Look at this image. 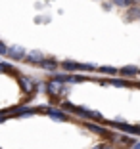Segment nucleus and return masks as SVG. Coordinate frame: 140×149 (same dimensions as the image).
I'll use <instances>...</instances> for the list:
<instances>
[{
  "label": "nucleus",
  "mask_w": 140,
  "mask_h": 149,
  "mask_svg": "<svg viewBox=\"0 0 140 149\" xmlns=\"http://www.w3.org/2000/svg\"><path fill=\"white\" fill-rule=\"evenodd\" d=\"M46 90H48V94H50V96H58V94H60L61 90H63V84H61L60 80H56V79H54V80H50V82L46 84Z\"/></svg>",
  "instance_id": "f257e3e1"
},
{
  "label": "nucleus",
  "mask_w": 140,
  "mask_h": 149,
  "mask_svg": "<svg viewBox=\"0 0 140 149\" xmlns=\"http://www.w3.org/2000/svg\"><path fill=\"white\" fill-rule=\"evenodd\" d=\"M10 57H13V59H21V57H25V52H23V48H19V46H13V48H10L8 52Z\"/></svg>",
  "instance_id": "f03ea898"
},
{
  "label": "nucleus",
  "mask_w": 140,
  "mask_h": 149,
  "mask_svg": "<svg viewBox=\"0 0 140 149\" xmlns=\"http://www.w3.org/2000/svg\"><path fill=\"white\" fill-rule=\"evenodd\" d=\"M19 84H21V88H23V90H25L27 94H29V92H33V90H35V82H33V80H31V79H27V77H23V79H19Z\"/></svg>",
  "instance_id": "7ed1b4c3"
},
{
  "label": "nucleus",
  "mask_w": 140,
  "mask_h": 149,
  "mask_svg": "<svg viewBox=\"0 0 140 149\" xmlns=\"http://www.w3.org/2000/svg\"><path fill=\"white\" fill-rule=\"evenodd\" d=\"M61 67L65 71H81V63H75V61H63Z\"/></svg>",
  "instance_id": "20e7f679"
},
{
  "label": "nucleus",
  "mask_w": 140,
  "mask_h": 149,
  "mask_svg": "<svg viewBox=\"0 0 140 149\" xmlns=\"http://www.w3.org/2000/svg\"><path fill=\"white\" fill-rule=\"evenodd\" d=\"M27 59L33 63H42V54L40 52H31L29 56H27Z\"/></svg>",
  "instance_id": "39448f33"
},
{
  "label": "nucleus",
  "mask_w": 140,
  "mask_h": 149,
  "mask_svg": "<svg viewBox=\"0 0 140 149\" xmlns=\"http://www.w3.org/2000/svg\"><path fill=\"white\" fill-rule=\"evenodd\" d=\"M48 113H50V117H54L56 120H65V115H63V113H60L58 109H50Z\"/></svg>",
  "instance_id": "423d86ee"
},
{
  "label": "nucleus",
  "mask_w": 140,
  "mask_h": 149,
  "mask_svg": "<svg viewBox=\"0 0 140 149\" xmlns=\"http://www.w3.org/2000/svg\"><path fill=\"white\" fill-rule=\"evenodd\" d=\"M40 65H42L44 69H54V67H56V59H42Z\"/></svg>",
  "instance_id": "0eeeda50"
},
{
  "label": "nucleus",
  "mask_w": 140,
  "mask_h": 149,
  "mask_svg": "<svg viewBox=\"0 0 140 149\" xmlns=\"http://www.w3.org/2000/svg\"><path fill=\"white\" fill-rule=\"evenodd\" d=\"M88 126H90V130H94V132H98V134H102V136H106V134H108V132L104 130V128H100V126H96V124H88Z\"/></svg>",
  "instance_id": "6e6552de"
},
{
  "label": "nucleus",
  "mask_w": 140,
  "mask_h": 149,
  "mask_svg": "<svg viewBox=\"0 0 140 149\" xmlns=\"http://www.w3.org/2000/svg\"><path fill=\"white\" fill-rule=\"evenodd\" d=\"M117 6H131V0H113Z\"/></svg>",
  "instance_id": "1a4fd4ad"
},
{
  "label": "nucleus",
  "mask_w": 140,
  "mask_h": 149,
  "mask_svg": "<svg viewBox=\"0 0 140 149\" xmlns=\"http://www.w3.org/2000/svg\"><path fill=\"white\" fill-rule=\"evenodd\" d=\"M123 73H125V74H134L136 69H134V67H125V69H123Z\"/></svg>",
  "instance_id": "9d476101"
},
{
  "label": "nucleus",
  "mask_w": 140,
  "mask_h": 149,
  "mask_svg": "<svg viewBox=\"0 0 140 149\" xmlns=\"http://www.w3.org/2000/svg\"><path fill=\"white\" fill-rule=\"evenodd\" d=\"M8 52V48H6V44L4 42H0V54H6Z\"/></svg>",
  "instance_id": "9b49d317"
},
{
  "label": "nucleus",
  "mask_w": 140,
  "mask_h": 149,
  "mask_svg": "<svg viewBox=\"0 0 140 149\" xmlns=\"http://www.w3.org/2000/svg\"><path fill=\"white\" fill-rule=\"evenodd\" d=\"M102 71H104V73H115L113 67H102Z\"/></svg>",
  "instance_id": "f8f14e48"
},
{
  "label": "nucleus",
  "mask_w": 140,
  "mask_h": 149,
  "mask_svg": "<svg viewBox=\"0 0 140 149\" xmlns=\"http://www.w3.org/2000/svg\"><path fill=\"white\" fill-rule=\"evenodd\" d=\"M111 84H115V86H125L127 82H123V80H111Z\"/></svg>",
  "instance_id": "ddd939ff"
},
{
  "label": "nucleus",
  "mask_w": 140,
  "mask_h": 149,
  "mask_svg": "<svg viewBox=\"0 0 140 149\" xmlns=\"http://www.w3.org/2000/svg\"><path fill=\"white\" fill-rule=\"evenodd\" d=\"M0 120H4V115H0Z\"/></svg>",
  "instance_id": "4468645a"
},
{
  "label": "nucleus",
  "mask_w": 140,
  "mask_h": 149,
  "mask_svg": "<svg viewBox=\"0 0 140 149\" xmlns=\"http://www.w3.org/2000/svg\"><path fill=\"white\" fill-rule=\"evenodd\" d=\"M2 69H4V65H0V71H2Z\"/></svg>",
  "instance_id": "2eb2a0df"
},
{
  "label": "nucleus",
  "mask_w": 140,
  "mask_h": 149,
  "mask_svg": "<svg viewBox=\"0 0 140 149\" xmlns=\"http://www.w3.org/2000/svg\"><path fill=\"white\" fill-rule=\"evenodd\" d=\"M102 149H111V147H102Z\"/></svg>",
  "instance_id": "dca6fc26"
}]
</instances>
